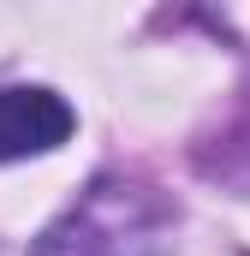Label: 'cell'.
Instances as JSON below:
<instances>
[{"label":"cell","mask_w":250,"mask_h":256,"mask_svg":"<svg viewBox=\"0 0 250 256\" xmlns=\"http://www.w3.org/2000/svg\"><path fill=\"white\" fill-rule=\"evenodd\" d=\"M72 108L42 84H0V161L48 155L72 137Z\"/></svg>","instance_id":"7a4b0ae2"},{"label":"cell","mask_w":250,"mask_h":256,"mask_svg":"<svg viewBox=\"0 0 250 256\" xmlns=\"http://www.w3.org/2000/svg\"><path fill=\"white\" fill-rule=\"evenodd\" d=\"M167 232H173V208L149 185L96 179L42 232L36 256H161Z\"/></svg>","instance_id":"6da1fadb"}]
</instances>
